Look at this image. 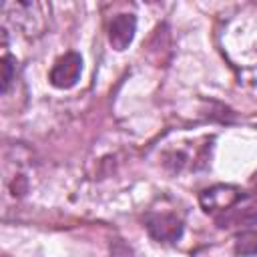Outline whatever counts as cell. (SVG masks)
<instances>
[{
	"instance_id": "obj_3",
	"label": "cell",
	"mask_w": 257,
	"mask_h": 257,
	"mask_svg": "<svg viewBox=\"0 0 257 257\" xmlns=\"http://www.w3.org/2000/svg\"><path fill=\"white\" fill-rule=\"evenodd\" d=\"M80 72H82V58L78 52H66L62 56L56 58V62L52 64L50 68V74H48V80L54 88H72L78 78H80Z\"/></svg>"
},
{
	"instance_id": "obj_7",
	"label": "cell",
	"mask_w": 257,
	"mask_h": 257,
	"mask_svg": "<svg viewBox=\"0 0 257 257\" xmlns=\"http://www.w3.org/2000/svg\"><path fill=\"white\" fill-rule=\"evenodd\" d=\"M14 68H16L14 56L4 54V56H2V92H4V94L8 92V86H10L12 78H14Z\"/></svg>"
},
{
	"instance_id": "obj_2",
	"label": "cell",
	"mask_w": 257,
	"mask_h": 257,
	"mask_svg": "<svg viewBox=\"0 0 257 257\" xmlns=\"http://www.w3.org/2000/svg\"><path fill=\"white\" fill-rule=\"evenodd\" d=\"M243 197H245V193L239 187H233V185H215L211 189H205L199 195V203H201V207H203V211L207 215L219 217L225 211H229Z\"/></svg>"
},
{
	"instance_id": "obj_5",
	"label": "cell",
	"mask_w": 257,
	"mask_h": 257,
	"mask_svg": "<svg viewBox=\"0 0 257 257\" xmlns=\"http://www.w3.org/2000/svg\"><path fill=\"white\" fill-rule=\"evenodd\" d=\"M137 32V18L135 14H116L108 24V42L114 50H124L133 42Z\"/></svg>"
},
{
	"instance_id": "obj_6",
	"label": "cell",
	"mask_w": 257,
	"mask_h": 257,
	"mask_svg": "<svg viewBox=\"0 0 257 257\" xmlns=\"http://www.w3.org/2000/svg\"><path fill=\"white\" fill-rule=\"evenodd\" d=\"M235 253L239 257L257 255V229H243L235 237Z\"/></svg>"
},
{
	"instance_id": "obj_4",
	"label": "cell",
	"mask_w": 257,
	"mask_h": 257,
	"mask_svg": "<svg viewBox=\"0 0 257 257\" xmlns=\"http://www.w3.org/2000/svg\"><path fill=\"white\" fill-rule=\"evenodd\" d=\"M215 221H217V225L221 229H229V227L251 229L253 225H257V197L245 195L229 211H225L223 215L215 217Z\"/></svg>"
},
{
	"instance_id": "obj_1",
	"label": "cell",
	"mask_w": 257,
	"mask_h": 257,
	"mask_svg": "<svg viewBox=\"0 0 257 257\" xmlns=\"http://www.w3.org/2000/svg\"><path fill=\"white\" fill-rule=\"evenodd\" d=\"M145 227L159 243H177L183 235V221L173 211H151L145 219Z\"/></svg>"
}]
</instances>
